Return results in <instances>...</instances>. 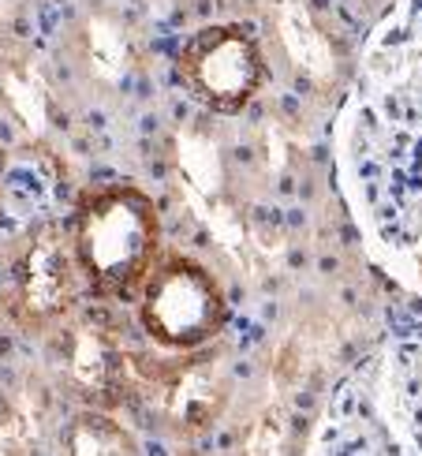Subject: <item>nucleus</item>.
I'll return each instance as SVG.
<instances>
[{
	"mask_svg": "<svg viewBox=\"0 0 422 456\" xmlns=\"http://www.w3.org/2000/svg\"><path fill=\"white\" fill-rule=\"evenodd\" d=\"M131 318L146 345L165 352L206 348L228 337L232 299L221 273L195 251L168 243L150 270L142 292L131 303Z\"/></svg>",
	"mask_w": 422,
	"mask_h": 456,
	"instance_id": "5",
	"label": "nucleus"
},
{
	"mask_svg": "<svg viewBox=\"0 0 422 456\" xmlns=\"http://www.w3.org/2000/svg\"><path fill=\"white\" fill-rule=\"evenodd\" d=\"M168 456H217L209 445H183V449H172Z\"/></svg>",
	"mask_w": 422,
	"mask_h": 456,
	"instance_id": "11",
	"label": "nucleus"
},
{
	"mask_svg": "<svg viewBox=\"0 0 422 456\" xmlns=\"http://www.w3.org/2000/svg\"><path fill=\"white\" fill-rule=\"evenodd\" d=\"M344 4H348L359 19H367V23H370V19H377L381 12H385V8L393 4V0H344Z\"/></svg>",
	"mask_w": 422,
	"mask_h": 456,
	"instance_id": "10",
	"label": "nucleus"
},
{
	"mask_svg": "<svg viewBox=\"0 0 422 456\" xmlns=\"http://www.w3.org/2000/svg\"><path fill=\"white\" fill-rule=\"evenodd\" d=\"M49 456H150L139 427L120 411L64 408L53 427Z\"/></svg>",
	"mask_w": 422,
	"mask_h": 456,
	"instance_id": "8",
	"label": "nucleus"
},
{
	"mask_svg": "<svg viewBox=\"0 0 422 456\" xmlns=\"http://www.w3.org/2000/svg\"><path fill=\"white\" fill-rule=\"evenodd\" d=\"M0 165H4V158H0ZM0 173H4V168H0ZM0 199H4V183H0Z\"/></svg>",
	"mask_w": 422,
	"mask_h": 456,
	"instance_id": "12",
	"label": "nucleus"
},
{
	"mask_svg": "<svg viewBox=\"0 0 422 456\" xmlns=\"http://www.w3.org/2000/svg\"><path fill=\"white\" fill-rule=\"evenodd\" d=\"M236 389V348L228 345V337L187 352H165L139 340L124 415L172 449L206 445V438L232 411Z\"/></svg>",
	"mask_w": 422,
	"mask_h": 456,
	"instance_id": "1",
	"label": "nucleus"
},
{
	"mask_svg": "<svg viewBox=\"0 0 422 456\" xmlns=\"http://www.w3.org/2000/svg\"><path fill=\"white\" fill-rule=\"evenodd\" d=\"M90 299L79 255H75L71 221L45 217L27 224L0 251V322L42 345L64 318Z\"/></svg>",
	"mask_w": 422,
	"mask_h": 456,
	"instance_id": "4",
	"label": "nucleus"
},
{
	"mask_svg": "<svg viewBox=\"0 0 422 456\" xmlns=\"http://www.w3.org/2000/svg\"><path fill=\"white\" fill-rule=\"evenodd\" d=\"M68 221L90 296L131 307L168 247L161 202L139 183H101L75 202Z\"/></svg>",
	"mask_w": 422,
	"mask_h": 456,
	"instance_id": "2",
	"label": "nucleus"
},
{
	"mask_svg": "<svg viewBox=\"0 0 422 456\" xmlns=\"http://www.w3.org/2000/svg\"><path fill=\"white\" fill-rule=\"evenodd\" d=\"M139 330L131 307L105 299H86L64 318L42 345V374L64 408L127 411L131 378H135Z\"/></svg>",
	"mask_w": 422,
	"mask_h": 456,
	"instance_id": "3",
	"label": "nucleus"
},
{
	"mask_svg": "<svg viewBox=\"0 0 422 456\" xmlns=\"http://www.w3.org/2000/svg\"><path fill=\"white\" fill-rule=\"evenodd\" d=\"M61 411V396L53 393L37 367L30 378L0 396V456H37V449L49 445Z\"/></svg>",
	"mask_w": 422,
	"mask_h": 456,
	"instance_id": "7",
	"label": "nucleus"
},
{
	"mask_svg": "<svg viewBox=\"0 0 422 456\" xmlns=\"http://www.w3.org/2000/svg\"><path fill=\"white\" fill-rule=\"evenodd\" d=\"M221 15L217 19H243V23H251V19H262L270 12L273 0H209Z\"/></svg>",
	"mask_w": 422,
	"mask_h": 456,
	"instance_id": "9",
	"label": "nucleus"
},
{
	"mask_svg": "<svg viewBox=\"0 0 422 456\" xmlns=\"http://www.w3.org/2000/svg\"><path fill=\"white\" fill-rule=\"evenodd\" d=\"M172 79L214 117H243L270 83V49L255 23L209 19L172 53Z\"/></svg>",
	"mask_w": 422,
	"mask_h": 456,
	"instance_id": "6",
	"label": "nucleus"
}]
</instances>
